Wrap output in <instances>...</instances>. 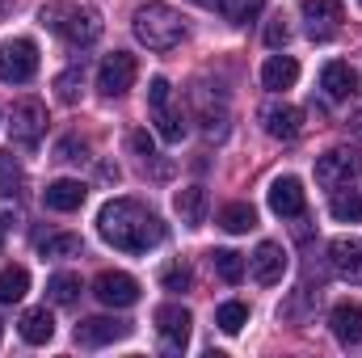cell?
I'll list each match as a JSON object with an SVG mask.
<instances>
[{"mask_svg": "<svg viewBox=\"0 0 362 358\" xmlns=\"http://www.w3.org/2000/svg\"><path fill=\"white\" fill-rule=\"evenodd\" d=\"M97 232L105 245H114L118 253H148L165 241V224L156 211H148L135 198H110L97 215Z\"/></svg>", "mask_w": 362, "mask_h": 358, "instance_id": "obj_1", "label": "cell"}, {"mask_svg": "<svg viewBox=\"0 0 362 358\" xmlns=\"http://www.w3.org/2000/svg\"><path fill=\"white\" fill-rule=\"evenodd\" d=\"M38 21H42L51 34H59L64 42H72V47H93V42L101 38V13L89 8V4L51 0V4H42Z\"/></svg>", "mask_w": 362, "mask_h": 358, "instance_id": "obj_2", "label": "cell"}, {"mask_svg": "<svg viewBox=\"0 0 362 358\" xmlns=\"http://www.w3.org/2000/svg\"><path fill=\"white\" fill-rule=\"evenodd\" d=\"M131 30H135V38H139L148 51H173L181 38H185V17H181L173 4L148 0V4L135 8Z\"/></svg>", "mask_w": 362, "mask_h": 358, "instance_id": "obj_3", "label": "cell"}, {"mask_svg": "<svg viewBox=\"0 0 362 358\" xmlns=\"http://www.w3.org/2000/svg\"><path fill=\"white\" fill-rule=\"evenodd\" d=\"M38 72V42L34 38H8L0 47V85H25Z\"/></svg>", "mask_w": 362, "mask_h": 358, "instance_id": "obj_4", "label": "cell"}, {"mask_svg": "<svg viewBox=\"0 0 362 358\" xmlns=\"http://www.w3.org/2000/svg\"><path fill=\"white\" fill-rule=\"evenodd\" d=\"M148 105H152V118H156L160 139H165V144H181L185 122H181L177 110L169 105V81H165V76H152V81H148Z\"/></svg>", "mask_w": 362, "mask_h": 358, "instance_id": "obj_5", "label": "cell"}, {"mask_svg": "<svg viewBox=\"0 0 362 358\" xmlns=\"http://www.w3.org/2000/svg\"><path fill=\"white\" fill-rule=\"evenodd\" d=\"M362 169V156L354 148H329L325 156H316V181L325 190H337V185H350Z\"/></svg>", "mask_w": 362, "mask_h": 358, "instance_id": "obj_6", "label": "cell"}, {"mask_svg": "<svg viewBox=\"0 0 362 358\" xmlns=\"http://www.w3.org/2000/svg\"><path fill=\"white\" fill-rule=\"evenodd\" d=\"M8 131H13V144L38 148V139H42V131H47V110H42V101H34V97L17 101L13 114H8Z\"/></svg>", "mask_w": 362, "mask_h": 358, "instance_id": "obj_7", "label": "cell"}, {"mask_svg": "<svg viewBox=\"0 0 362 358\" xmlns=\"http://www.w3.org/2000/svg\"><path fill=\"white\" fill-rule=\"evenodd\" d=\"M135 76H139L135 55L114 51V55H105V59H101V68H97V89L105 93V97H122V93H131Z\"/></svg>", "mask_w": 362, "mask_h": 358, "instance_id": "obj_8", "label": "cell"}, {"mask_svg": "<svg viewBox=\"0 0 362 358\" xmlns=\"http://www.w3.org/2000/svg\"><path fill=\"white\" fill-rule=\"evenodd\" d=\"M93 295L105 308H131V304H139V282L131 274H122V270H101L93 278Z\"/></svg>", "mask_w": 362, "mask_h": 358, "instance_id": "obj_9", "label": "cell"}, {"mask_svg": "<svg viewBox=\"0 0 362 358\" xmlns=\"http://www.w3.org/2000/svg\"><path fill=\"white\" fill-rule=\"evenodd\" d=\"M152 321H156L160 346H165L169 354H181V350H185V342H189V325H194V316H189L181 304H160Z\"/></svg>", "mask_w": 362, "mask_h": 358, "instance_id": "obj_10", "label": "cell"}, {"mask_svg": "<svg viewBox=\"0 0 362 358\" xmlns=\"http://www.w3.org/2000/svg\"><path fill=\"white\" fill-rule=\"evenodd\" d=\"M299 8H303L308 34H312L316 42L333 38L337 25H341V17H346V4H341V0H299Z\"/></svg>", "mask_w": 362, "mask_h": 358, "instance_id": "obj_11", "label": "cell"}, {"mask_svg": "<svg viewBox=\"0 0 362 358\" xmlns=\"http://www.w3.org/2000/svg\"><path fill=\"white\" fill-rule=\"evenodd\" d=\"M329 266L341 282L362 287V236H337L329 245Z\"/></svg>", "mask_w": 362, "mask_h": 358, "instance_id": "obj_12", "label": "cell"}, {"mask_svg": "<svg viewBox=\"0 0 362 358\" xmlns=\"http://www.w3.org/2000/svg\"><path fill=\"white\" fill-rule=\"evenodd\" d=\"M131 321H114V316H89V321H81L76 325V342L81 346H89V350H97V346H110V342H122V337H131Z\"/></svg>", "mask_w": 362, "mask_h": 358, "instance_id": "obj_13", "label": "cell"}, {"mask_svg": "<svg viewBox=\"0 0 362 358\" xmlns=\"http://www.w3.org/2000/svg\"><path fill=\"white\" fill-rule=\"evenodd\" d=\"M262 127H266L270 139H299V131H303V114H299L291 101H270V105L262 110Z\"/></svg>", "mask_w": 362, "mask_h": 358, "instance_id": "obj_14", "label": "cell"}, {"mask_svg": "<svg viewBox=\"0 0 362 358\" xmlns=\"http://www.w3.org/2000/svg\"><path fill=\"white\" fill-rule=\"evenodd\" d=\"M266 202H270V211L278 215V219L303 215V185H299V178H291V173H286V178H274Z\"/></svg>", "mask_w": 362, "mask_h": 358, "instance_id": "obj_15", "label": "cell"}, {"mask_svg": "<svg viewBox=\"0 0 362 358\" xmlns=\"http://www.w3.org/2000/svg\"><path fill=\"white\" fill-rule=\"evenodd\" d=\"M249 274H253L262 287H274V282H282V274H286V253H282V245H274V241H262V245H257V253L249 258Z\"/></svg>", "mask_w": 362, "mask_h": 358, "instance_id": "obj_16", "label": "cell"}, {"mask_svg": "<svg viewBox=\"0 0 362 358\" xmlns=\"http://www.w3.org/2000/svg\"><path fill=\"white\" fill-rule=\"evenodd\" d=\"M320 89H325L329 101H350L358 93V72L350 64H341V59H329L320 68Z\"/></svg>", "mask_w": 362, "mask_h": 358, "instance_id": "obj_17", "label": "cell"}, {"mask_svg": "<svg viewBox=\"0 0 362 358\" xmlns=\"http://www.w3.org/2000/svg\"><path fill=\"white\" fill-rule=\"evenodd\" d=\"M329 325H333V337H337L346 350L362 346V308H358V304L341 299V304L329 312Z\"/></svg>", "mask_w": 362, "mask_h": 358, "instance_id": "obj_18", "label": "cell"}, {"mask_svg": "<svg viewBox=\"0 0 362 358\" xmlns=\"http://www.w3.org/2000/svg\"><path fill=\"white\" fill-rule=\"evenodd\" d=\"M81 202H85V185L72 181V178H59L42 190V207H47V211L68 215V211H81Z\"/></svg>", "mask_w": 362, "mask_h": 358, "instance_id": "obj_19", "label": "cell"}, {"mask_svg": "<svg viewBox=\"0 0 362 358\" xmlns=\"http://www.w3.org/2000/svg\"><path fill=\"white\" fill-rule=\"evenodd\" d=\"M299 81V64L291 59V55H270L266 64H262V85L270 93H282V89H291Z\"/></svg>", "mask_w": 362, "mask_h": 358, "instance_id": "obj_20", "label": "cell"}, {"mask_svg": "<svg viewBox=\"0 0 362 358\" xmlns=\"http://www.w3.org/2000/svg\"><path fill=\"white\" fill-rule=\"evenodd\" d=\"M17 333H21V342H30V346H47V342L55 337V316H51L47 308H30V312L21 316V325H17Z\"/></svg>", "mask_w": 362, "mask_h": 358, "instance_id": "obj_21", "label": "cell"}, {"mask_svg": "<svg viewBox=\"0 0 362 358\" xmlns=\"http://www.w3.org/2000/svg\"><path fill=\"white\" fill-rule=\"evenodd\" d=\"M173 211L181 215V224H189V228H202V219H206V190L202 185H185L173 194Z\"/></svg>", "mask_w": 362, "mask_h": 358, "instance_id": "obj_22", "label": "cell"}, {"mask_svg": "<svg viewBox=\"0 0 362 358\" xmlns=\"http://www.w3.org/2000/svg\"><path fill=\"white\" fill-rule=\"evenodd\" d=\"M329 215L333 219H341V224H362V190H346V185H337L333 190V198H329Z\"/></svg>", "mask_w": 362, "mask_h": 358, "instance_id": "obj_23", "label": "cell"}, {"mask_svg": "<svg viewBox=\"0 0 362 358\" xmlns=\"http://www.w3.org/2000/svg\"><path fill=\"white\" fill-rule=\"evenodd\" d=\"M198 118H202L206 139H223V135H228V105H223V101L211 105V97L198 93Z\"/></svg>", "mask_w": 362, "mask_h": 358, "instance_id": "obj_24", "label": "cell"}, {"mask_svg": "<svg viewBox=\"0 0 362 358\" xmlns=\"http://www.w3.org/2000/svg\"><path fill=\"white\" fill-rule=\"evenodd\" d=\"M219 228H223V232H232V236L253 232V228H257V211H253L249 202H228V207L219 211Z\"/></svg>", "mask_w": 362, "mask_h": 358, "instance_id": "obj_25", "label": "cell"}, {"mask_svg": "<svg viewBox=\"0 0 362 358\" xmlns=\"http://www.w3.org/2000/svg\"><path fill=\"white\" fill-rule=\"evenodd\" d=\"M47 299H51L55 308L76 304V299H81V278L68 274V270H64V274H51V278H47Z\"/></svg>", "mask_w": 362, "mask_h": 358, "instance_id": "obj_26", "label": "cell"}, {"mask_svg": "<svg viewBox=\"0 0 362 358\" xmlns=\"http://www.w3.org/2000/svg\"><path fill=\"white\" fill-rule=\"evenodd\" d=\"M25 291H30V270L25 266L0 270V304H21Z\"/></svg>", "mask_w": 362, "mask_h": 358, "instance_id": "obj_27", "label": "cell"}, {"mask_svg": "<svg viewBox=\"0 0 362 358\" xmlns=\"http://www.w3.org/2000/svg\"><path fill=\"white\" fill-rule=\"evenodd\" d=\"M81 249H85V241L76 232H59V236L38 241V253L42 258H81Z\"/></svg>", "mask_w": 362, "mask_h": 358, "instance_id": "obj_28", "label": "cell"}, {"mask_svg": "<svg viewBox=\"0 0 362 358\" xmlns=\"http://www.w3.org/2000/svg\"><path fill=\"white\" fill-rule=\"evenodd\" d=\"M215 325H219L223 333H240V329L249 325V304H240V299L219 304V308H215Z\"/></svg>", "mask_w": 362, "mask_h": 358, "instance_id": "obj_29", "label": "cell"}, {"mask_svg": "<svg viewBox=\"0 0 362 358\" xmlns=\"http://www.w3.org/2000/svg\"><path fill=\"white\" fill-rule=\"evenodd\" d=\"M211 266H215V274H219L223 282H240V278H245V258L232 253V249H215V253H211Z\"/></svg>", "mask_w": 362, "mask_h": 358, "instance_id": "obj_30", "label": "cell"}, {"mask_svg": "<svg viewBox=\"0 0 362 358\" xmlns=\"http://www.w3.org/2000/svg\"><path fill=\"white\" fill-rule=\"evenodd\" d=\"M21 190V165L8 148H0V198H13Z\"/></svg>", "mask_w": 362, "mask_h": 358, "instance_id": "obj_31", "label": "cell"}, {"mask_svg": "<svg viewBox=\"0 0 362 358\" xmlns=\"http://www.w3.org/2000/svg\"><path fill=\"white\" fill-rule=\"evenodd\" d=\"M262 4H266V0H219V13H223L228 21L245 25V21H253V17L262 13Z\"/></svg>", "mask_w": 362, "mask_h": 358, "instance_id": "obj_32", "label": "cell"}, {"mask_svg": "<svg viewBox=\"0 0 362 358\" xmlns=\"http://www.w3.org/2000/svg\"><path fill=\"white\" fill-rule=\"evenodd\" d=\"M81 85H85V72H81V68H68V72L55 76V97H59L64 105H72V101L81 97Z\"/></svg>", "mask_w": 362, "mask_h": 358, "instance_id": "obj_33", "label": "cell"}, {"mask_svg": "<svg viewBox=\"0 0 362 358\" xmlns=\"http://www.w3.org/2000/svg\"><path fill=\"white\" fill-rule=\"evenodd\" d=\"M160 282H165V291H185V287L194 282V274H189V266L173 262V266H165V270H160Z\"/></svg>", "mask_w": 362, "mask_h": 358, "instance_id": "obj_34", "label": "cell"}, {"mask_svg": "<svg viewBox=\"0 0 362 358\" xmlns=\"http://www.w3.org/2000/svg\"><path fill=\"white\" fill-rule=\"evenodd\" d=\"M85 139H76V135H68V139H59V148H55V156L59 161H85Z\"/></svg>", "mask_w": 362, "mask_h": 358, "instance_id": "obj_35", "label": "cell"}, {"mask_svg": "<svg viewBox=\"0 0 362 358\" xmlns=\"http://www.w3.org/2000/svg\"><path fill=\"white\" fill-rule=\"evenodd\" d=\"M286 38H291L286 21H282V17H274L270 25H266V47H274V51H278V47H286Z\"/></svg>", "mask_w": 362, "mask_h": 358, "instance_id": "obj_36", "label": "cell"}, {"mask_svg": "<svg viewBox=\"0 0 362 358\" xmlns=\"http://www.w3.org/2000/svg\"><path fill=\"white\" fill-rule=\"evenodd\" d=\"M131 148H135V152L144 156V165H148V161L156 156V144H152V135H148V131H135V135H131Z\"/></svg>", "mask_w": 362, "mask_h": 358, "instance_id": "obj_37", "label": "cell"}, {"mask_svg": "<svg viewBox=\"0 0 362 358\" xmlns=\"http://www.w3.org/2000/svg\"><path fill=\"white\" fill-rule=\"evenodd\" d=\"M350 127H354V135H358V139H362V114H358V118H354V122H350Z\"/></svg>", "mask_w": 362, "mask_h": 358, "instance_id": "obj_38", "label": "cell"}, {"mask_svg": "<svg viewBox=\"0 0 362 358\" xmlns=\"http://www.w3.org/2000/svg\"><path fill=\"white\" fill-rule=\"evenodd\" d=\"M0 249H4V228H0Z\"/></svg>", "mask_w": 362, "mask_h": 358, "instance_id": "obj_39", "label": "cell"}, {"mask_svg": "<svg viewBox=\"0 0 362 358\" xmlns=\"http://www.w3.org/2000/svg\"><path fill=\"white\" fill-rule=\"evenodd\" d=\"M358 4H362V0H358Z\"/></svg>", "mask_w": 362, "mask_h": 358, "instance_id": "obj_40", "label": "cell"}]
</instances>
